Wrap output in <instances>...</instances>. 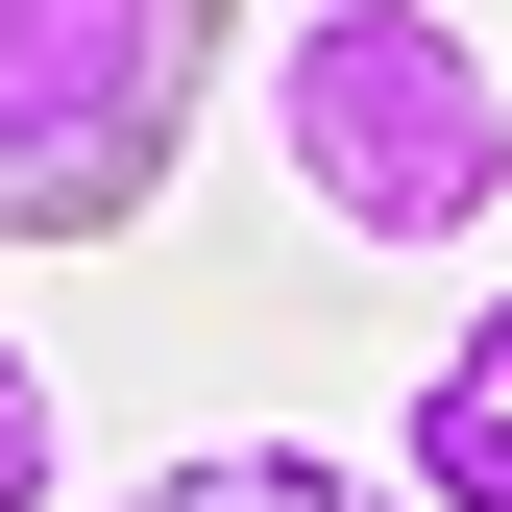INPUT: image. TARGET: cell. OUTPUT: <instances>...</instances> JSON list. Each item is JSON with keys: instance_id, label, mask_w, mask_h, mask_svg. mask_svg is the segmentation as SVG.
I'll use <instances>...</instances> for the list:
<instances>
[{"instance_id": "cell-1", "label": "cell", "mask_w": 512, "mask_h": 512, "mask_svg": "<svg viewBox=\"0 0 512 512\" xmlns=\"http://www.w3.org/2000/svg\"><path fill=\"white\" fill-rule=\"evenodd\" d=\"M269 171L366 269H488V220H512V74L439 0H293L269 25Z\"/></svg>"}, {"instance_id": "cell-2", "label": "cell", "mask_w": 512, "mask_h": 512, "mask_svg": "<svg viewBox=\"0 0 512 512\" xmlns=\"http://www.w3.org/2000/svg\"><path fill=\"white\" fill-rule=\"evenodd\" d=\"M220 122V0H0V244H122Z\"/></svg>"}, {"instance_id": "cell-3", "label": "cell", "mask_w": 512, "mask_h": 512, "mask_svg": "<svg viewBox=\"0 0 512 512\" xmlns=\"http://www.w3.org/2000/svg\"><path fill=\"white\" fill-rule=\"evenodd\" d=\"M391 512H512V293H464V342L391 391Z\"/></svg>"}, {"instance_id": "cell-4", "label": "cell", "mask_w": 512, "mask_h": 512, "mask_svg": "<svg viewBox=\"0 0 512 512\" xmlns=\"http://www.w3.org/2000/svg\"><path fill=\"white\" fill-rule=\"evenodd\" d=\"M98 512H391V488H366V464H317V439H196V464L98 488Z\"/></svg>"}, {"instance_id": "cell-5", "label": "cell", "mask_w": 512, "mask_h": 512, "mask_svg": "<svg viewBox=\"0 0 512 512\" xmlns=\"http://www.w3.org/2000/svg\"><path fill=\"white\" fill-rule=\"evenodd\" d=\"M0 512H74V366L0 317Z\"/></svg>"}]
</instances>
